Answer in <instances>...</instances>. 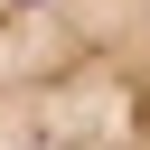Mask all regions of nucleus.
I'll return each instance as SVG.
<instances>
[{
    "label": "nucleus",
    "instance_id": "nucleus-1",
    "mask_svg": "<svg viewBox=\"0 0 150 150\" xmlns=\"http://www.w3.org/2000/svg\"><path fill=\"white\" fill-rule=\"evenodd\" d=\"M0 150H150V0H0Z\"/></svg>",
    "mask_w": 150,
    "mask_h": 150
}]
</instances>
